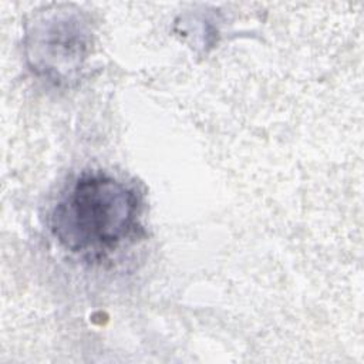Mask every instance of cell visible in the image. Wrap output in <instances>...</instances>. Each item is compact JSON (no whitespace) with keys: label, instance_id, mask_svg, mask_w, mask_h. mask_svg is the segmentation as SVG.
<instances>
[{"label":"cell","instance_id":"1","mask_svg":"<svg viewBox=\"0 0 364 364\" xmlns=\"http://www.w3.org/2000/svg\"><path fill=\"white\" fill-rule=\"evenodd\" d=\"M139 208L131 186L102 172L85 173L55 205L51 232L73 253L101 255L136 232Z\"/></svg>","mask_w":364,"mask_h":364},{"label":"cell","instance_id":"2","mask_svg":"<svg viewBox=\"0 0 364 364\" xmlns=\"http://www.w3.org/2000/svg\"><path fill=\"white\" fill-rule=\"evenodd\" d=\"M73 16L57 14L34 28V65L44 73L64 77L80 67L87 48L85 33Z\"/></svg>","mask_w":364,"mask_h":364}]
</instances>
